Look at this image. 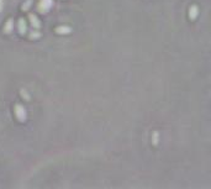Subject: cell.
I'll use <instances>...</instances> for the list:
<instances>
[{"label":"cell","instance_id":"obj_1","mask_svg":"<svg viewBox=\"0 0 211 189\" xmlns=\"http://www.w3.org/2000/svg\"><path fill=\"white\" fill-rule=\"evenodd\" d=\"M14 114L15 117L20 121V123H25L27 119V111L22 104H15L14 106Z\"/></svg>","mask_w":211,"mask_h":189},{"label":"cell","instance_id":"obj_2","mask_svg":"<svg viewBox=\"0 0 211 189\" xmlns=\"http://www.w3.org/2000/svg\"><path fill=\"white\" fill-rule=\"evenodd\" d=\"M53 4H55L53 0H40L37 5V10L41 14H46L53 8Z\"/></svg>","mask_w":211,"mask_h":189},{"label":"cell","instance_id":"obj_3","mask_svg":"<svg viewBox=\"0 0 211 189\" xmlns=\"http://www.w3.org/2000/svg\"><path fill=\"white\" fill-rule=\"evenodd\" d=\"M17 31L20 32V35H25L27 32V22L23 17L19 19L17 21Z\"/></svg>","mask_w":211,"mask_h":189},{"label":"cell","instance_id":"obj_4","mask_svg":"<svg viewBox=\"0 0 211 189\" xmlns=\"http://www.w3.org/2000/svg\"><path fill=\"white\" fill-rule=\"evenodd\" d=\"M14 31V19H8L6 21H5V23H4V26H3V32L5 34V35H9V34H11Z\"/></svg>","mask_w":211,"mask_h":189},{"label":"cell","instance_id":"obj_5","mask_svg":"<svg viewBox=\"0 0 211 189\" xmlns=\"http://www.w3.org/2000/svg\"><path fill=\"white\" fill-rule=\"evenodd\" d=\"M29 20H30V23H31V26H32L33 29H41V26H42L41 20H40L35 14H30V15H29Z\"/></svg>","mask_w":211,"mask_h":189},{"label":"cell","instance_id":"obj_6","mask_svg":"<svg viewBox=\"0 0 211 189\" xmlns=\"http://www.w3.org/2000/svg\"><path fill=\"white\" fill-rule=\"evenodd\" d=\"M55 31L58 35H69L70 32H72V27L67 26V25H61V26H57L55 29Z\"/></svg>","mask_w":211,"mask_h":189},{"label":"cell","instance_id":"obj_7","mask_svg":"<svg viewBox=\"0 0 211 189\" xmlns=\"http://www.w3.org/2000/svg\"><path fill=\"white\" fill-rule=\"evenodd\" d=\"M199 16V8L196 5H192L189 8V19L190 20H195Z\"/></svg>","mask_w":211,"mask_h":189},{"label":"cell","instance_id":"obj_8","mask_svg":"<svg viewBox=\"0 0 211 189\" xmlns=\"http://www.w3.org/2000/svg\"><path fill=\"white\" fill-rule=\"evenodd\" d=\"M41 36H42V34L38 30H32V31L29 32V38L30 40H38Z\"/></svg>","mask_w":211,"mask_h":189},{"label":"cell","instance_id":"obj_9","mask_svg":"<svg viewBox=\"0 0 211 189\" xmlns=\"http://www.w3.org/2000/svg\"><path fill=\"white\" fill-rule=\"evenodd\" d=\"M31 6H32V0H26V2L22 4L21 10H22V11H27V10H29Z\"/></svg>","mask_w":211,"mask_h":189},{"label":"cell","instance_id":"obj_10","mask_svg":"<svg viewBox=\"0 0 211 189\" xmlns=\"http://www.w3.org/2000/svg\"><path fill=\"white\" fill-rule=\"evenodd\" d=\"M20 94H21V97H22L23 99H25V100H30V95L26 93L25 89H21V90H20Z\"/></svg>","mask_w":211,"mask_h":189},{"label":"cell","instance_id":"obj_11","mask_svg":"<svg viewBox=\"0 0 211 189\" xmlns=\"http://www.w3.org/2000/svg\"><path fill=\"white\" fill-rule=\"evenodd\" d=\"M158 137H159V134L156 131V132L153 134V138H152V141H153V145H158Z\"/></svg>","mask_w":211,"mask_h":189},{"label":"cell","instance_id":"obj_12","mask_svg":"<svg viewBox=\"0 0 211 189\" xmlns=\"http://www.w3.org/2000/svg\"><path fill=\"white\" fill-rule=\"evenodd\" d=\"M4 10V0H0V12Z\"/></svg>","mask_w":211,"mask_h":189}]
</instances>
